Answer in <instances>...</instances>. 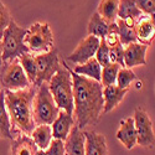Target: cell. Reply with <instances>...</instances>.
<instances>
[{"mask_svg":"<svg viewBox=\"0 0 155 155\" xmlns=\"http://www.w3.org/2000/svg\"><path fill=\"white\" fill-rule=\"evenodd\" d=\"M64 155H84L86 151V137L82 129L73 125L68 137L63 141Z\"/></svg>","mask_w":155,"mask_h":155,"instance_id":"obj_12","label":"cell"},{"mask_svg":"<svg viewBox=\"0 0 155 155\" xmlns=\"http://www.w3.org/2000/svg\"><path fill=\"white\" fill-rule=\"evenodd\" d=\"M73 125H74V118L72 117V114H68L67 112L60 109L57 118L54 120L52 124H51L52 138L64 141L66 138L68 137Z\"/></svg>","mask_w":155,"mask_h":155,"instance_id":"obj_14","label":"cell"},{"mask_svg":"<svg viewBox=\"0 0 155 155\" xmlns=\"http://www.w3.org/2000/svg\"><path fill=\"white\" fill-rule=\"evenodd\" d=\"M118 4L119 0H101L97 12L107 24L115 22L118 18Z\"/></svg>","mask_w":155,"mask_h":155,"instance_id":"obj_22","label":"cell"},{"mask_svg":"<svg viewBox=\"0 0 155 155\" xmlns=\"http://www.w3.org/2000/svg\"><path fill=\"white\" fill-rule=\"evenodd\" d=\"M37 76L35 87H38L42 83H48V81L52 78V76L58 71L61 67V63L58 61V55L56 50H51L46 54L35 55Z\"/></svg>","mask_w":155,"mask_h":155,"instance_id":"obj_8","label":"cell"},{"mask_svg":"<svg viewBox=\"0 0 155 155\" xmlns=\"http://www.w3.org/2000/svg\"><path fill=\"white\" fill-rule=\"evenodd\" d=\"M99 41H101V38L92 36V35H88L86 38H83L77 45L73 52L67 56V61L71 63H76V64H82L87 62L88 60L93 58L96 55V51L99 46Z\"/></svg>","mask_w":155,"mask_h":155,"instance_id":"obj_10","label":"cell"},{"mask_svg":"<svg viewBox=\"0 0 155 155\" xmlns=\"http://www.w3.org/2000/svg\"><path fill=\"white\" fill-rule=\"evenodd\" d=\"M0 86L3 89L15 92L26 89L32 84L29 82L19 60L16 58L4 66L2 73H0Z\"/></svg>","mask_w":155,"mask_h":155,"instance_id":"obj_7","label":"cell"},{"mask_svg":"<svg viewBox=\"0 0 155 155\" xmlns=\"http://www.w3.org/2000/svg\"><path fill=\"white\" fill-rule=\"evenodd\" d=\"M143 15L138 6L135 5L134 0H119L118 4V18L122 20H137Z\"/></svg>","mask_w":155,"mask_h":155,"instance_id":"obj_24","label":"cell"},{"mask_svg":"<svg viewBox=\"0 0 155 155\" xmlns=\"http://www.w3.org/2000/svg\"><path fill=\"white\" fill-rule=\"evenodd\" d=\"M137 80L135 73L132 71V68L127 67H120L117 74V80H115V84L122 89H129L132 83Z\"/></svg>","mask_w":155,"mask_h":155,"instance_id":"obj_28","label":"cell"},{"mask_svg":"<svg viewBox=\"0 0 155 155\" xmlns=\"http://www.w3.org/2000/svg\"><path fill=\"white\" fill-rule=\"evenodd\" d=\"M108 29H109V24H107L104 20H103L98 12H93V15L89 19V22H88V28H87V32L88 35H92V36H96L98 38H103L107 32H108Z\"/></svg>","mask_w":155,"mask_h":155,"instance_id":"obj_25","label":"cell"},{"mask_svg":"<svg viewBox=\"0 0 155 155\" xmlns=\"http://www.w3.org/2000/svg\"><path fill=\"white\" fill-rule=\"evenodd\" d=\"M127 92L128 89H122L117 84L103 87V101H104V104H103L102 113L106 114L117 108L119 106V103L124 99Z\"/></svg>","mask_w":155,"mask_h":155,"instance_id":"obj_15","label":"cell"},{"mask_svg":"<svg viewBox=\"0 0 155 155\" xmlns=\"http://www.w3.org/2000/svg\"><path fill=\"white\" fill-rule=\"evenodd\" d=\"M134 127L137 132V144L144 148H153L155 143L154 127L147 110L143 108H137L133 115Z\"/></svg>","mask_w":155,"mask_h":155,"instance_id":"obj_9","label":"cell"},{"mask_svg":"<svg viewBox=\"0 0 155 155\" xmlns=\"http://www.w3.org/2000/svg\"><path fill=\"white\" fill-rule=\"evenodd\" d=\"M103 40H104V42L108 45V47H112V46H115V45L120 44L119 36H118V30H117V25H115V22L109 24L108 32H107V35L104 37H103Z\"/></svg>","mask_w":155,"mask_h":155,"instance_id":"obj_32","label":"cell"},{"mask_svg":"<svg viewBox=\"0 0 155 155\" xmlns=\"http://www.w3.org/2000/svg\"><path fill=\"white\" fill-rule=\"evenodd\" d=\"M4 61H3V46H2V40H0V73H2L4 68Z\"/></svg>","mask_w":155,"mask_h":155,"instance_id":"obj_35","label":"cell"},{"mask_svg":"<svg viewBox=\"0 0 155 155\" xmlns=\"http://www.w3.org/2000/svg\"><path fill=\"white\" fill-rule=\"evenodd\" d=\"M60 108L51 96L47 83H42L36 88L35 98L32 102V117L35 125H51L57 118Z\"/></svg>","mask_w":155,"mask_h":155,"instance_id":"obj_4","label":"cell"},{"mask_svg":"<svg viewBox=\"0 0 155 155\" xmlns=\"http://www.w3.org/2000/svg\"><path fill=\"white\" fill-rule=\"evenodd\" d=\"M47 87L56 103V106L61 110L72 114L73 113V84H72L71 74L63 64L52 76V78L48 81Z\"/></svg>","mask_w":155,"mask_h":155,"instance_id":"obj_3","label":"cell"},{"mask_svg":"<svg viewBox=\"0 0 155 155\" xmlns=\"http://www.w3.org/2000/svg\"><path fill=\"white\" fill-rule=\"evenodd\" d=\"M19 62L21 64V67L26 74L29 82L34 86L35 82H36V76H37V68H36V61H35V55L30 54V52H26L21 55L19 58Z\"/></svg>","mask_w":155,"mask_h":155,"instance_id":"obj_26","label":"cell"},{"mask_svg":"<svg viewBox=\"0 0 155 155\" xmlns=\"http://www.w3.org/2000/svg\"><path fill=\"white\" fill-rule=\"evenodd\" d=\"M2 89H3V88H2V86H0V91H2Z\"/></svg>","mask_w":155,"mask_h":155,"instance_id":"obj_37","label":"cell"},{"mask_svg":"<svg viewBox=\"0 0 155 155\" xmlns=\"http://www.w3.org/2000/svg\"><path fill=\"white\" fill-rule=\"evenodd\" d=\"M11 15H10V11L6 8V5L0 0V40L3 38L4 31L6 30V28L9 26V24L11 21Z\"/></svg>","mask_w":155,"mask_h":155,"instance_id":"obj_31","label":"cell"},{"mask_svg":"<svg viewBox=\"0 0 155 155\" xmlns=\"http://www.w3.org/2000/svg\"><path fill=\"white\" fill-rule=\"evenodd\" d=\"M94 58L99 63L101 67H104V66H107L108 63H110L109 62V47L104 42L103 38H101V41H99V46H98V48L96 51Z\"/></svg>","mask_w":155,"mask_h":155,"instance_id":"obj_29","label":"cell"},{"mask_svg":"<svg viewBox=\"0 0 155 155\" xmlns=\"http://www.w3.org/2000/svg\"><path fill=\"white\" fill-rule=\"evenodd\" d=\"M24 44L28 51L32 55H41L54 50V34L47 22H35L24 37Z\"/></svg>","mask_w":155,"mask_h":155,"instance_id":"obj_5","label":"cell"},{"mask_svg":"<svg viewBox=\"0 0 155 155\" xmlns=\"http://www.w3.org/2000/svg\"><path fill=\"white\" fill-rule=\"evenodd\" d=\"M35 155H46V154H45V151H44V150H37Z\"/></svg>","mask_w":155,"mask_h":155,"instance_id":"obj_36","label":"cell"},{"mask_svg":"<svg viewBox=\"0 0 155 155\" xmlns=\"http://www.w3.org/2000/svg\"><path fill=\"white\" fill-rule=\"evenodd\" d=\"M72 71L76 74L83 76V77H86V78L101 82V71H102V67L99 66V63L96 61L94 57L91 58V60H88L87 62H84L82 64H77V66H74V68Z\"/></svg>","mask_w":155,"mask_h":155,"instance_id":"obj_21","label":"cell"},{"mask_svg":"<svg viewBox=\"0 0 155 155\" xmlns=\"http://www.w3.org/2000/svg\"><path fill=\"white\" fill-rule=\"evenodd\" d=\"M35 86L22 91H6L4 89V102L8 110L11 127L16 128L22 134L30 135L35 129L32 117V102L36 93Z\"/></svg>","mask_w":155,"mask_h":155,"instance_id":"obj_2","label":"cell"},{"mask_svg":"<svg viewBox=\"0 0 155 155\" xmlns=\"http://www.w3.org/2000/svg\"><path fill=\"white\" fill-rule=\"evenodd\" d=\"M115 137L128 150L133 149L137 145V132H135L133 117H129L119 122V128Z\"/></svg>","mask_w":155,"mask_h":155,"instance_id":"obj_16","label":"cell"},{"mask_svg":"<svg viewBox=\"0 0 155 155\" xmlns=\"http://www.w3.org/2000/svg\"><path fill=\"white\" fill-rule=\"evenodd\" d=\"M118 30L119 41L123 46H127L129 44L138 42L137 41V35H135V20H122L117 19L115 20Z\"/></svg>","mask_w":155,"mask_h":155,"instance_id":"obj_19","label":"cell"},{"mask_svg":"<svg viewBox=\"0 0 155 155\" xmlns=\"http://www.w3.org/2000/svg\"><path fill=\"white\" fill-rule=\"evenodd\" d=\"M148 47V45L140 42H133L124 46V67L133 68L138 66H145Z\"/></svg>","mask_w":155,"mask_h":155,"instance_id":"obj_11","label":"cell"},{"mask_svg":"<svg viewBox=\"0 0 155 155\" xmlns=\"http://www.w3.org/2000/svg\"><path fill=\"white\" fill-rule=\"evenodd\" d=\"M86 137L84 155H108L107 139L103 134L83 130Z\"/></svg>","mask_w":155,"mask_h":155,"instance_id":"obj_17","label":"cell"},{"mask_svg":"<svg viewBox=\"0 0 155 155\" xmlns=\"http://www.w3.org/2000/svg\"><path fill=\"white\" fill-rule=\"evenodd\" d=\"M11 140V155H35L37 151V148L30 135L21 133Z\"/></svg>","mask_w":155,"mask_h":155,"instance_id":"obj_18","label":"cell"},{"mask_svg":"<svg viewBox=\"0 0 155 155\" xmlns=\"http://www.w3.org/2000/svg\"><path fill=\"white\" fill-rule=\"evenodd\" d=\"M138 9L143 12L144 15L154 16L155 12V0H134Z\"/></svg>","mask_w":155,"mask_h":155,"instance_id":"obj_33","label":"cell"},{"mask_svg":"<svg viewBox=\"0 0 155 155\" xmlns=\"http://www.w3.org/2000/svg\"><path fill=\"white\" fill-rule=\"evenodd\" d=\"M120 70V66L118 63H108L107 66L102 67L101 71V84L103 87L115 84L118 71Z\"/></svg>","mask_w":155,"mask_h":155,"instance_id":"obj_27","label":"cell"},{"mask_svg":"<svg viewBox=\"0 0 155 155\" xmlns=\"http://www.w3.org/2000/svg\"><path fill=\"white\" fill-rule=\"evenodd\" d=\"M135 35L137 41L144 45H150L154 40L155 35V24H154V16L149 15H141L135 20Z\"/></svg>","mask_w":155,"mask_h":155,"instance_id":"obj_13","label":"cell"},{"mask_svg":"<svg viewBox=\"0 0 155 155\" xmlns=\"http://www.w3.org/2000/svg\"><path fill=\"white\" fill-rule=\"evenodd\" d=\"M123 57H124V46L122 44L109 47V62L110 63H118L120 67H124Z\"/></svg>","mask_w":155,"mask_h":155,"instance_id":"obj_30","label":"cell"},{"mask_svg":"<svg viewBox=\"0 0 155 155\" xmlns=\"http://www.w3.org/2000/svg\"><path fill=\"white\" fill-rule=\"evenodd\" d=\"M11 123L4 102V89L0 91V139H12Z\"/></svg>","mask_w":155,"mask_h":155,"instance_id":"obj_23","label":"cell"},{"mask_svg":"<svg viewBox=\"0 0 155 155\" xmlns=\"http://www.w3.org/2000/svg\"><path fill=\"white\" fill-rule=\"evenodd\" d=\"M71 74L73 84V113L74 125L80 129L96 124L103 112V86L101 82L76 74L66 62H62Z\"/></svg>","mask_w":155,"mask_h":155,"instance_id":"obj_1","label":"cell"},{"mask_svg":"<svg viewBox=\"0 0 155 155\" xmlns=\"http://www.w3.org/2000/svg\"><path fill=\"white\" fill-rule=\"evenodd\" d=\"M32 141L35 143L37 150H46L48 144L52 140V132H51V125L42 124V125H36L32 133L30 134Z\"/></svg>","mask_w":155,"mask_h":155,"instance_id":"obj_20","label":"cell"},{"mask_svg":"<svg viewBox=\"0 0 155 155\" xmlns=\"http://www.w3.org/2000/svg\"><path fill=\"white\" fill-rule=\"evenodd\" d=\"M25 35H26V29L19 26L14 20H11L2 38L3 61L5 64L19 58L21 55L29 52L24 44Z\"/></svg>","mask_w":155,"mask_h":155,"instance_id":"obj_6","label":"cell"},{"mask_svg":"<svg viewBox=\"0 0 155 155\" xmlns=\"http://www.w3.org/2000/svg\"><path fill=\"white\" fill-rule=\"evenodd\" d=\"M44 151L46 155H64V144L60 139H52L47 149Z\"/></svg>","mask_w":155,"mask_h":155,"instance_id":"obj_34","label":"cell"}]
</instances>
